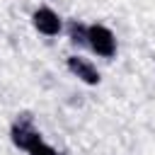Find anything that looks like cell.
Segmentation results:
<instances>
[{
	"label": "cell",
	"instance_id": "obj_6",
	"mask_svg": "<svg viewBox=\"0 0 155 155\" xmlns=\"http://www.w3.org/2000/svg\"><path fill=\"white\" fill-rule=\"evenodd\" d=\"M29 155H61V153H58L56 148H51L48 143H44V140H41L39 145H34V148L29 150Z\"/></svg>",
	"mask_w": 155,
	"mask_h": 155
},
{
	"label": "cell",
	"instance_id": "obj_3",
	"mask_svg": "<svg viewBox=\"0 0 155 155\" xmlns=\"http://www.w3.org/2000/svg\"><path fill=\"white\" fill-rule=\"evenodd\" d=\"M31 24H34V29H36L39 34H44V36H58V34L63 31V19H61L58 12L51 10V7H39V10H34Z\"/></svg>",
	"mask_w": 155,
	"mask_h": 155
},
{
	"label": "cell",
	"instance_id": "obj_4",
	"mask_svg": "<svg viewBox=\"0 0 155 155\" xmlns=\"http://www.w3.org/2000/svg\"><path fill=\"white\" fill-rule=\"evenodd\" d=\"M65 65H68V70H70L80 82H85V85H99V80H102L99 70H97L87 58H82V56H68Z\"/></svg>",
	"mask_w": 155,
	"mask_h": 155
},
{
	"label": "cell",
	"instance_id": "obj_2",
	"mask_svg": "<svg viewBox=\"0 0 155 155\" xmlns=\"http://www.w3.org/2000/svg\"><path fill=\"white\" fill-rule=\"evenodd\" d=\"M87 48H92L102 58H114L116 56V36L109 27L104 24H90L87 27Z\"/></svg>",
	"mask_w": 155,
	"mask_h": 155
},
{
	"label": "cell",
	"instance_id": "obj_5",
	"mask_svg": "<svg viewBox=\"0 0 155 155\" xmlns=\"http://www.w3.org/2000/svg\"><path fill=\"white\" fill-rule=\"evenodd\" d=\"M68 36H70V44L73 46H87V24L73 19L68 24Z\"/></svg>",
	"mask_w": 155,
	"mask_h": 155
},
{
	"label": "cell",
	"instance_id": "obj_1",
	"mask_svg": "<svg viewBox=\"0 0 155 155\" xmlns=\"http://www.w3.org/2000/svg\"><path fill=\"white\" fill-rule=\"evenodd\" d=\"M10 140H12L15 148L27 150V153L44 140L41 133H39V128L34 126V116H31L29 111H24V114H19V116L15 119V124L10 126Z\"/></svg>",
	"mask_w": 155,
	"mask_h": 155
}]
</instances>
